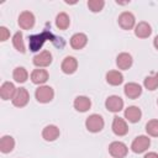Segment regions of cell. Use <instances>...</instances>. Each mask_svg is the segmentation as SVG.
<instances>
[{"label":"cell","mask_w":158,"mask_h":158,"mask_svg":"<svg viewBox=\"0 0 158 158\" xmlns=\"http://www.w3.org/2000/svg\"><path fill=\"white\" fill-rule=\"evenodd\" d=\"M35 98L41 104H47L53 100L54 98V90L49 85H41L35 91Z\"/></svg>","instance_id":"1"},{"label":"cell","mask_w":158,"mask_h":158,"mask_svg":"<svg viewBox=\"0 0 158 158\" xmlns=\"http://www.w3.org/2000/svg\"><path fill=\"white\" fill-rule=\"evenodd\" d=\"M104 126H105L104 118L99 114H93L85 120V127L89 132H93V133L100 132L104 128Z\"/></svg>","instance_id":"2"},{"label":"cell","mask_w":158,"mask_h":158,"mask_svg":"<svg viewBox=\"0 0 158 158\" xmlns=\"http://www.w3.org/2000/svg\"><path fill=\"white\" fill-rule=\"evenodd\" d=\"M149 146H151V138L148 136L141 135V136H137L132 141L131 149L135 153H143V152H146L149 148Z\"/></svg>","instance_id":"3"},{"label":"cell","mask_w":158,"mask_h":158,"mask_svg":"<svg viewBox=\"0 0 158 158\" xmlns=\"http://www.w3.org/2000/svg\"><path fill=\"white\" fill-rule=\"evenodd\" d=\"M109 153L114 158H125L128 153L127 146L121 141H114L109 146Z\"/></svg>","instance_id":"4"},{"label":"cell","mask_w":158,"mask_h":158,"mask_svg":"<svg viewBox=\"0 0 158 158\" xmlns=\"http://www.w3.org/2000/svg\"><path fill=\"white\" fill-rule=\"evenodd\" d=\"M117 22L120 25V27L122 30H132L136 26V17L132 12L130 11H123L122 14H120Z\"/></svg>","instance_id":"5"},{"label":"cell","mask_w":158,"mask_h":158,"mask_svg":"<svg viewBox=\"0 0 158 158\" xmlns=\"http://www.w3.org/2000/svg\"><path fill=\"white\" fill-rule=\"evenodd\" d=\"M28 100H30V94H28L27 89L26 88H19L16 90L11 102L16 107H23L28 104Z\"/></svg>","instance_id":"6"},{"label":"cell","mask_w":158,"mask_h":158,"mask_svg":"<svg viewBox=\"0 0 158 158\" xmlns=\"http://www.w3.org/2000/svg\"><path fill=\"white\" fill-rule=\"evenodd\" d=\"M35 22H36L35 15L31 11H22L19 15L17 23H19V26L22 30H30V28H32L35 26Z\"/></svg>","instance_id":"7"},{"label":"cell","mask_w":158,"mask_h":158,"mask_svg":"<svg viewBox=\"0 0 158 158\" xmlns=\"http://www.w3.org/2000/svg\"><path fill=\"white\" fill-rule=\"evenodd\" d=\"M52 59H53V57H52V53L49 51H42V52H40L38 54H36L33 57L32 62L36 67L44 68V67H48L52 63Z\"/></svg>","instance_id":"8"},{"label":"cell","mask_w":158,"mask_h":158,"mask_svg":"<svg viewBox=\"0 0 158 158\" xmlns=\"http://www.w3.org/2000/svg\"><path fill=\"white\" fill-rule=\"evenodd\" d=\"M112 132L116 135V136H125L127 135L128 132V126H127V122L120 117V116H115L114 120H112Z\"/></svg>","instance_id":"9"},{"label":"cell","mask_w":158,"mask_h":158,"mask_svg":"<svg viewBox=\"0 0 158 158\" xmlns=\"http://www.w3.org/2000/svg\"><path fill=\"white\" fill-rule=\"evenodd\" d=\"M105 107L111 112H120L123 109V100L117 95H111L106 99Z\"/></svg>","instance_id":"10"},{"label":"cell","mask_w":158,"mask_h":158,"mask_svg":"<svg viewBox=\"0 0 158 158\" xmlns=\"http://www.w3.org/2000/svg\"><path fill=\"white\" fill-rule=\"evenodd\" d=\"M60 69L64 74H73L77 72L78 69V60L75 57H72V56H68L63 59L62 64H60Z\"/></svg>","instance_id":"11"},{"label":"cell","mask_w":158,"mask_h":158,"mask_svg":"<svg viewBox=\"0 0 158 158\" xmlns=\"http://www.w3.org/2000/svg\"><path fill=\"white\" fill-rule=\"evenodd\" d=\"M70 47L73 48V49H77V51H79V49H83L85 46H86V43H88V37H86V35L85 33H83V32H78V33H74L72 37H70Z\"/></svg>","instance_id":"12"},{"label":"cell","mask_w":158,"mask_h":158,"mask_svg":"<svg viewBox=\"0 0 158 158\" xmlns=\"http://www.w3.org/2000/svg\"><path fill=\"white\" fill-rule=\"evenodd\" d=\"M74 109L79 112H86L90 107H91V100L88 98V96H84V95H79L74 99Z\"/></svg>","instance_id":"13"},{"label":"cell","mask_w":158,"mask_h":158,"mask_svg":"<svg viewBox=\"0 0 158 158\" xmlns=\"http://www.w3.org/2000/svg\"><path fill=\"white\" fill-rule=\"evenodd\" d=\"M59 135H60V131H59V128H58L56 125H48V126H46V127L43 128V131H42V137H43V139L47 141V142H53V141H56V139L59 137Z\"/></svg>","instance_id":"14"},{"label":"cell","mask_w":158,"mask_h":158,"mask_svg":"<svg viewBox=\"0 0 158 158\" xmlns=\"http://www.w3.org/2000/svg\"><path fill=\"white\" fill-rule=\"evenodd\" d=\"M133 63V59H132V56L127 52H122L120 53L117 57H116V65L118 69H122V70H126L128 68H131Z\"/></svg>","instance_id":"15"},{"label":"cell","mask_w":158,"mask_h":158,"mask_svg":"<svg viewBox=\"0 0 158 158\" xmlns=\"http://www.w3.org/2000/svg\"><path fill=\"white\" fill-rule=\"evenodd\" d=\"M151 33H152V27L146 21H141L135 26V35L138 38H148Z\"/></svg>","instance_id":"16"},{"label":"cell","mask_w":158,"mask_h":158,"mask_svg":"<svg viewBox=\"0 0 158 158\" xmlns=\"http://www.w3.org/2000/svg\"><path fill=\"white\" fill-rule=\"evenodd\" d=\"M49 78V74L46 69H33L32 73H31V81L33 84H37V85H42L44 84Z\"/></svg>","instance_id":"17"},{"label":"cell","mask_w":158,"mask_h":158,"mask_svg":"<svg viewBox=\"0 0 158 158\" xmlns=\"http://www.w3.org/2000/svg\"><path fill=\"white\" fill-rule=\"evenodd\" d=\"M123 93L128 99H137L142 94V86L137 83H127L123 88Z\"/></svg>","instance_id":"18"},{"label":"cell","mask_w":158,"mask_h":158,"mask_svg":"<svg viewBox=\"0 0 158 158\" xmlns=\"http://www.w3.org/2000/svg\"><path fill=\"white\" fill-rule=\"evenodd\" d=\"M16 90H17V89L15 88V85H14L12 83L5 81V83H2L1 86H0V96H1L2 100H12V98H14Z\"/></svg>","instance_id":"19"},{"label":"cell","mask_w":158,"mask_h":158,"mask_svg":"<svg viewBox=\"0 0 158 158\" xmlns=\"http://www.w3.org/2000/svg\"><path fill=\"white\" fill-rule=\"evenodd\" d=\"M141 117H142V111L138 106H128L125 110V118L128 122L136 123L141 120Z\"/></svg>","instance_id":"20"},{"label":"cell","mask_w":158,"mask_h":158,"mask_svg":"<svg viewBox=\"0 0 158 158\" xmlns=\"http://www.w3.org/2000/svg\"><path fill=\"white\" fill-rule=\"evenodd\" d=\"M106 81H107V84H110L112 86H117V85L122 84L123 75L118 70H109L106 73Z\"/></svg>","instance_id":"21"},{"label":"cell","mask_w":158,"mask_h":158,"mask_svg":"<svg viewBox=\"0 0 158 158\" xmlns=\"http://www.w3.org/2000/svg\"><path fill=\"white\" fill-rule=\"evenodd\" d=\"M14 148H15V139H14V137H11L9 135L2 136L1 139H0V151L2 153H10Z\"/></svg>","instance_id":"22"},{"label":"cell","mask_w":158,"mask_h":158,"mask_svg":"<svg viewBox=\"0 0 158 158\" xmlns=\"http://www.w3.org/2000/svg\"><path fill=\"white\" fill-rule=\"evenodd\" d=\"M12 44L15 47V49L20 53H25L26 52V47H25V43H23V36H22V32L17 31L14 36H12Z\"/></svg>","instance_id":"23"},{"label":"cell","mask_w":158,"mask_h":158,"mask_svg":"<svg viewBox=\"0 0 158 158\" xmlns=\"http://www.w3.org/2000/svg\"><path fill=\"white\" fill-rule=\"evenodd\" d=\"M12 78L16 83H25L28 79V72L23 67H16L12 73Z\"/></svg>","instance_id":"24"},{"label":"cell","mask_w":158,"mask_h":158,"mask_svg":"<svg viewBox=\"0 0 158 158\" xmlns=\"http://www.w3.org/2000/svg\"><path fill=\"white\" fill-rule=\"evenodd\" d=\"M143 85H144V88L147 90H151V91L156 90L158 88V72L146 77L144 81H143Z\"/></svg>","instance_id":"25"},{"label":"cell","mask_w":158,"mask_h":158,"mask_svg":"<svg viewBox=\"0 0 158 158\" xmlns=\"http://www.w3.org/2000/svg\"><path fill=\"white\" fill-rule=\"evenodd\" d=\"M70 25V19L65 12H59L56 17V26L59 30H67Z\"/></svg>","instance_id":"26"},{"label":"cell","mask_w":158,"mask_h":158,"mask_svg":"<svg viewBox=\"0 0 158 158\" xmlns=\"http://www.w3.org/2000/svg\"><path fill=\"white\" fill-rule=\"evenodd\" d=\"M146 132L152 137H158V120H149L146 123Z\"/></svg>","instance_id":"27"},{"label":"cell","mask_w":158,"mask_h":158,"mask_svg":"<svg viewBox=\"0 0 158 158\" xmlns=\"http://www.w3.org/2000/svg\"><path fill=\"white\" fill-rule=\"evenodd\" d=\"M104 6H105L104 0H89L88 1V7L91 12H100Z\"/></svg>","instance_id":"28"},{"label":"cell","mask_w":158,"mask_h":158,"mask_svg":"<svg viewBox=\"0 0 158 158\" xmlns=\"http://www.w3.org/2000/svg\"><path fill=\"white\" fill-rule=\"evenodd\" d=\"M9 37H10V31L5 26H0V41L5 42L9 40Z\"/></svg>","instance_id":"29"},{"label":"cell","mask_w":158,"mask_h":158,"mask_svg":"<svg viewBox=\"0 0 158 158\" xmlns=\"http://www.w3.org/2000/svg\"><path fill=\"white\" fill-rule=\"evenodd\" d=\"M143 158H158V153H156V152H148V153L144 154Z\"/></svg>","instance_id":"30"},{"label":"cell","mask_w":158,"mask_h":158,"mask_svg":"<svg viewBox=\"0 0 158 158\" xmlns=\"http://www.w3.org/2000/svg\"><path fill=\"white\" fill-rule=\"evenodd\" d=\"M153 46H154V48L156 49H158V35L154 37V40H153Z\"/></svg>","instance_id":"31"},{"label":"cell","mask_w":158,"mask_h":158,"mask_svg":"<svg viewBox=\"0 0 158 158\" xmlns=\"http://www.w3.org/2000/svg\"><path fill=\"white\" fill-rule=\"evenodd\" d=\"M157 104H158V100H157Z\"/></svg>","instance_id":"32"}]
</instances>
